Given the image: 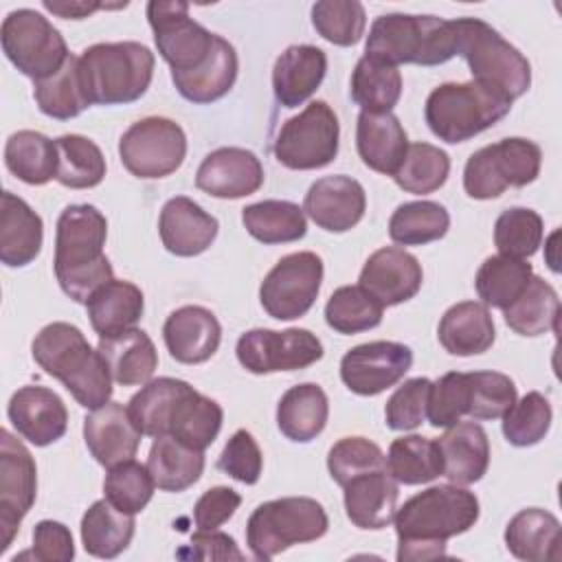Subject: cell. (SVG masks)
<instances>
[{"label":"cell","instance_id":"obj_1","mask_svg":"<svg viewBox=\"0 0 562 562\" xmlns=\"http://www.w3.org/2000/svg\"><path fill=\"white\" fill-rule=\"evenodd\" d=\"M479 498L463 485H432L411 496L395 512L397 560H435L446 555V542L465 533L479 520Z\"/></svg>","mask_w":562,"mask_h":562},{"label":"cell","instance_id":"obj_2","mask_svg":"<svg viewBox=\"0 0 562 562\" xmlns=\"http://www.w3.org/2000/svg\"><path fill=\"white\" fill-rule=\"evenodd\" d=\"M108 220L92 204H70L61 211L55 228V277L66 296L88 303L90 296L114 279L103 252Z\"/></svg>","mask_w":562,"mask_h":562},{"label":"cell","instance_id":"obj_3","mask_svg":"<svg viewBox=\"0 0 562 562\" xmlns=\"http://www.w3.org/2000/svg\"><path fill=\"white\" fill-rule=\"evenodd\" d=\"M31 353L40 369L57 378L83 408L94 411L110 402L114 382L110 369L79 327L64 321L48 323L33 338Z\"/></svg>","mask_w":562,"mask_h":562},{"label":"cell","instance_id":"obj_4","mask_svg":"<svg viewBox=\"0 0 562 562\" xmlns=\"http://www.w3.org/2000/svg\"><path fill=\"white\" fill-rule=\"evenodd\" d=\"M154 53L140 42H101L79 55V81L90 105L140 99L154 77Z\"/></svg>","mask_w":562,"mask_h":562},{"label":"cell","instance_id":"obj_5","mask_svg":"<svg viewBox=\"0 0 562 562\" xmlns=\"http://www.w3.org/2000/svg\"><path fill=\"white\" fill-rule=\"evenodd\" d=\"M364 55L391 66H439L457 55L454 26L437 15L386 13L373 20Z\"/></svg>","mask_w":562,"mask_h":562},{"label":"cell","instance_id":"obj_6","mask_svg":"<svg viewBox=\"0 0 562 562\" xmlns=\"http://www.w3.org/2000/svg\"><path fill=\"white\" fill-rule=\"evenodd\" d=\"M457 35V55H461L472 79L507 99L522 97L531 86V66L527 57L509 44L496 29L479 18L452 20Z\"/></svg>","mask_w":562,"mask_h":562},{"label":"cell","instance_id":"obj_7","mask_svg":"<svg viewBox=\"0 0 562 562\" xmlns=\"http://www.w3.org/2000/svg\"><path fill=\"white\" fill-rule=\"evenodd\" d=\"M509 110L512 99L472 79L437 86L426 99L424 116L439 140L457 145L496 125Z\"/></svg>","mask_w":562,"mask_h":562},{"label":"cell","instance_id":"obj_8","mask_svg":"<svg viewBox=\"0 0 562 562\" xmlns=\"http://www.w3.org/2000/svg\"><path fill=\"white\" fill-rule=\"evenodd\" d=\"M329 518L310 496H283L255 507L246 522V544L257 560H272L292 544L314 542L327 533Z\"/></svg>","mask_w":562,"mask_h":562},{"label":"cell","instance_id":"obj_9","mask_svg":"<svg viewBox=\"0 0 562 562\" xmlns=\"http://www.w3.org/2000/svg\"><path fill=\"white\" fill-rule=\"evenodd\" d=\"M542 151L527 138H503L474 151L463 169V189L474 200H494L507 187H527L540 173Z\"/></svg>","mask_w":562,"mask_h":562},{"label":"cell","instance_id":"obj_10","mask_svg":"<svg viewBox=\"0 0 562 562\" xmlns=\"http://www.w3.org/2000/svg\"><path fill=\"white\" fill-rule=\"evenodd\" d=\"M0 44L7 59L33 81L53 77L70 57L64 35L33 9H15L2 20Z\"/></svg>","mask_w":562,"mask_h":562},{"label":"cell","instance_id":"obj_11","mask_svg":"<svg viewBox=\"0 0 562 562\" xmlns=\"http://www.w3.org/2000/svg\"><path fill=\"white\" fill-rule=\"evenodd\" d=\"M340 123L325 101H312L288 119L274 140V158L296 171L327 167L338 156Z\"/></svg>","mask_w":562,"mask_h":562},{"label":"cell","instance_id":"obj_12","mask_svg":"<svg viewBox=\"0 0 562 562\" xmlns=\"http://www.w3.org/2000/svg\"><path fill=\"white\" fill-rule=\"evenodd\" d=\"M119 156L123 167L136 178H165L173 173L187 156L184 130L165 116L140 119L123 132Z\"/></svg>","mask_w":562,"mask_h":562},{"label":"cell","instance_id":"obj_13","mask_svg":"<svg viewBox=\"0 0 562 562\" xmlns=\"http://www.w3.org/2000/svg\"><path fill=\"white\" fill-rule=\"evenodd\" d=\"M323 283V259L316 252L301 250L281 257L259 285V301L268 316L294 321L305 316Z\"/></svg>","mask_w":562,"mask_h":562},{"label":"cell","instance_id":"obj_14","mask_svg":"<svg viewBox=\"0 0 562 562\" xmlns=\"http://www.w3.org/2000/svg\"><path fill=\"white\" fill-rule=\"evenodd\" d=\"M147 20L154 31L156 48L171 66V72L195 70L211 55L215 33L206 31L189 15L187 2L151 0L147 2Z\"/></svg>","mask_w":562,"mask_h":562},{"label":"cell","instance_id":"obj_15","mask_svg":"<svg viewBox=\"0 0 562 562\" xmlns=\"http://www.w3.org/2000/svg\"><path fill=\"white\" fill-rule=\"evenodd\" d=\"M235 353L246 371L263 375L274 371H296L318 362L323 358V342L316 334L301 327L283 331L257 327L239 336Z\"/></svg>","mask_w":562,"mask_h":562},{"label":"cell","instance_id":"obj_16","mask_svg":"<svg viewBox=\"0 0 562 562\" xmlns=\"http://www.w3.org/2000/svg\"><path fill=\"white\" fill-rule=\"evenodd\" d=\"M37 496V468L29 448L0 430V551H7Z\"/></svg>","mask_w":562,"mask_h":562},{"label":"cell","instance_id":"obj_17","mask_svg":"<svg viewBox=\"0 0 562 562\" xmlns=\"http://www.w3.org/2000/svg\"><path fill=\"white\" fill-rule=\"evenodd\" d=\"M413 364V351L404 342L371 340L356 345L340 360V380L362 397L395 386Z\"/></svg>","mask_w":562,"mask_h":562},{"label":"cell","instance_id":"obj_18","mask_svg":"<svg viewBox=\"0 0 562 562\" xmlns=\"http://www.w3.org/2000/svg\"><path fill=\"white\" fill-rule=\"evenodd\" d=\"M367 211V193L362 184L345 173L318 178L305 193L303 213L327 233H345L353 228Z\"/></svg>","mask_w":562,"mask_h":562},{"label":"cell","instance_id":"obj_19","mask_svg":"<svg viewBox=\"0 0 562 562\" xmlns=\"http://www.w3.org/2000/svg\"><path fill=\"white\" fill-rule=\"evenodd\" d=\"M263 184L261 160L244 147H220L204 156L195 173V187L213 198L237 200L252 195Z\"/></svg>","mask_w":562,"mask_h":562},{"label":"cell","instance_id":"obj_20","mask_svg":"<svg viewBox=\"0 0 562 562\" xmlns=\"http://www.w3.org/2000/svg\"><path fill=\"white\" fill-rule=\"evenodd\" d=\"M15 432L33 446H50L66 435L68 411L64 400L46 386L18 389L7 406Z\"/></svg>","mask_w":562,"mask_h":562},{"label":"cell","instance_id":"obj_21","mask_svg":"<svg viewBox=\"0 0 562 562\" xmlns=\"http://www.w3.org/2000/svg\"><path fill=\"white\" fill-rule=\"evenodd\" d=\"M424 281L422 263L400 246L375 250L362 266L358 285L382 305H400L413 299Z\"/></svg>","mask_w":562,"mask_h":562},{"label":"cell","instance_id":"obj_22","mask_svg":"<svg viewBox=\"0 0 562 562\" xmlns=\"http://www.w3.org/2000/svg\"><path fill=\"white\" fill-rule=\"evenodd\" d=\"M140 437L143 432L136 428L127 406L119 402H108L83 419V441L103 468L134 459Z\"/></svg>","mask_w":562,"mask_h":562},{"label":"cell","instance_id":"obj_23","mask_svg":"<svg viewBox=\"0 0 562 562\" xmlns=\"http://www.w3.org/2000/svg\"><path fill=\"white\" fill-rule=\"evenodd\" d=\"M162 338L176 362L200 364L217 351L222 325L211 310L202 305H182L167 316Z\"/></svg>","mask_w":562,"mask_h":562},{"label":"cell","instance_id":"obj_24","mask_svg":"<svg viewBox=\"0 0 562 562\" xmlns=\"http://www.w3.org/2000/svg\"><path fill=\"white\" fill-rule=\"evenodd\" d=\"M217 231V220L187 195L167 200L158 217L160 241L176 257L202 255L215 241Z\"/></svg>","mask_w":562,"mask_h":562},{"label":"cell","instance_id":"obj_25","mask_svg":"<svg viewBox=\"0 0 562 562\" xmlns=\"http://www.w3.org/2000/svg\"><path fill=\"white\" fill-rule=\"evenodd\" d=\"M441 454V476L454 485H472L490 465V439L481 424L457 422L435 439Z\"/></svg>","mask_w":562,"mask_h":562},{"label":"cell","instance_id":"obj_26","mask_svg":"<svg viewBox=\"0 0 562 562\" xmlns=\"http://www.w3.org/2000/svg\"><path fill=\"white\" fill-rule=\"evenodd\" d=\"M327 55L312 44L288 46L274 61L272 90L283 108H299L323 83Z\"/></svg>","mask_w":562,"mask_h":562},{"label":"cell","instance_id":"obj_27","mask_svg":"<svg viewBox=\"0 0 562 562\" xmlns=\"http://www.w3.org/2000/svg\"><path fill=\"white\" fill-rule=\"evenodd\" d=\"M356 147L369 169L395 176L406 158L408 136L393 112H360Z\"/></svg>","mask_w":562,"mask_h":562},{"label":"cell","instance_id":"obj_28","mask_svg":"<svg viewBox=\"0 0 562 562\" xmlns=\"http://www.w3.org/2000/svg\"><path fill=\"white\" fill-rule=\"evenodd\" d=\"M345 490L347 518L360 529H384L397 512V481L386 470L351 479Z\"/></svg>","mask_w":562,"mask_h":562},{"label":"cell","instance_id":"obj_29","mask_svg":"<svg viewBox=\"0 0 562 562\" xmlns=\"http://www.w3.org/2000/svg\"><path fill=\"white\" fill-rule=\"evenodd\" d=\"M44 222L15 193L4 191L0 204V261L9 268L29 266L42 250Z\"/></svg>","mask_w":562,"mask_h":562},{"label":"cell","instance_id":"obj_30","mask_svg":"<svg viewBox=\"0 0 562 562\" xmlns=\"http://www.w3.org/2000/svg\"><path fill=\"white\" fill-rule=\"evenodd\" d=\"M237 70L239 61L233 44L222 35H215L206 61L189 72H171V81L180 97L191 103L204 105L228 94V90L235 86Z\"/></svg>","mask_w":562,"mask_h":562},{"label":"cell","instance_id":"obj_31","mask_svg":"<svg viewBox=\"0 0 562 562\" xmlns=\"http://www.w3.org/2000/svg\"><path fill=\"white\" fill-rule=\"evenodd\" d=\"M97 349L103 356L112 380L121 386L149 382L158 367V351L151 338L138 327L99 338Z\"/></svg>","mask_w":562,"mask_h":562},{"label":"cell","instance_id":"obj_32","mask_svg":"<svg viewBox=\"0 0 562 562\" xmlns=\"http://www.w3.org/2000/svg\"><path fill=\"white\" fill-rule=\"evenodd\" d=\"M437 338L452 356H476L494 345L496 329L487 305L461 301L448 307L439 321Z\"/></svg>","mask_w":562,"mask_h":562},{"label":"cell","instance_id":"obj_33","mask_svg":"<svg viewBox=\"0 0 562 562\" xmlns=\"http://www.w3.org/2000/svg\"><path fill=\"white\" fill-rule=\"evenodd\" d=\"M562 527L560 520L540 507L520 509L505 527L509 553L527 562H547L560 558Z\"/></svg>","mask_w":562,"mask_h":562},{"label":"cell","instance_id":"obj_34","mask_svg":"<svg viewBox=\"0 0 562 562\" xmlns=\"http://www.w3.org/2000/svg\"><path fill=\"white\" fill-rule=\"evenodd\" d=\"M327 417V395L314 382L288 389L277 404V426L290 441L296 443H307L316 439L323 432Z\"/></svg>","mask_w":562,"mask_h":562},{"label":"cell","instance_id":"obj_35","mask_svg":"<svg viewBox=\"0 0 562 562\" xmlns=\"http://www.w3.org/2000/svg\"><path fill=\"white\" fill-rule=\"evenodd\" d=\"M88 318L99 338L132 329L145 310V299L138 285L123 279H112L101 285L86 303Z\"/></svg>","mask_w":562,"mask_h":562},{"label":"cell","instance_id":"obj_36","mask_svg":"<svg viewBox=\"0 0 562 562\" xmlns=\"http://www.w3.org/2000/svg\"><path fill=\"white\" fill-rule=\"evenodd\" d=\"M147 470L162 492H184L204 472V450H195L171 435L154 437Z\"/></svg>","mask_w":562,"mask_h":562},{"label":"cell","instance_id":"obj_37","mask_svg":"<svg viewBox=\"0 0 562 562\" xmlns=\"http://www.w3.org/2000/svg\"><path fill=\"white\" fill-rule=\"evenodd\" d=\"M134 527V514L119 512L108 498H101L94 501L81 518V544L86 553L112 560L130 547Z\"/></svg>","mask_w":562,"mask_h":562},{"label":"cell","instance_id":"obj_38","mask_svg":"<svg viewBox=\"0 0 562 562\" xmlns=\"http://www.w3.org/2000/svg\"><path fill=\"white\" fill-rule=\"evenodd\" d=\"M4 165L18 180L42 187L57 176L55 140L35 130H20L7 138Z\"/></svg>","mask_w":562,"mask_h":562},{"label":"cell","instance_id":"obj_39","mask_svg":"<svg viewBox=\"0 0 562 562\" xmlns=\"http://www.w3.org/2000/svg\"><path fill=\"white\" fill-rule=\"evenodd\" d=\"M189 382L178 378H154L132 395L127 411L136 428L147 437H162L169 432V422L176 404L189 391Z\"/></svg>","mask_w":562,"mask_h":562},{"label":"cell","instance_id":"obj_40","mask_svg":"<svg viewBox=\"0 0 562 562\" xmlns=\"http://www.w3.org/2000/svg\"><path fill=\"white\" fill-rule=\"evenodd\" d=\"M241 222L261 244H290L307 233L305 213L290 200H261L241 209Z\"/></svg>","mask_w":562,"mask_h":562},{"label":"cell","instance_id":"obj_41","mask_svg":"<svg viewBox=\"0 0 562 562\" xmlns=\"http://www.w3.org/2000/svg\"><path fill=\"white\" fill-rule=\"evenodd\" d=\"M222 422H224L222 406L215 400L189 386V391L180 397V402L173 408L167 435L176 437L178 441L195 450H206L220 435Z\"/></svg>","mask_w":562,"mask_h":562},{"label":"cell","instance_id":"obj_42","mask_svg":"<svg viewBox=\"0 0 562 562\" xmlns=\"http://www.w3.org/2000/svg\"><path fill=\"white\" fill-rule=\"evenodd\" d=\"M505 323L520 336H540L549 329H558L560 299L551 283L540 277H531L520 296L505 310Z\"/></svg>","mask_w":562,"mask_h":562},{"label":"cell","instance_id":"obj_43","mask_svg":"<svg viewBox=\"0 0 562 562\" xmlns=\"http://www.w3.org/2000/svg\"><path fill=\"white\" fill-rule=\"evenodd\" d=\"M349 92L362 112H391L402 97V75L397 66L362 55L351 72Z\"/></svg>","mask_w":562,"mask_h":562},{"label":"cell","instance_id":"obj_44","mask_svg":"<svg viewBox=\"0 0 562 562\" xmlns=\"http://www.w3.org/2000/svg\"><path fill=\"white\" fill-rule=\"evenodd\" d=\"M531 277H533V268L525 259L494 255V257H487L476 270L474 288L483 305L505 310L509 303H514L520 296V292L527 288Z\"/></svg>","mask_w":562,"mask_h":562},{"label":"cell","instance_id":"obj_45","mask_svg":"<svg viewBox=\"0 0 562 562\" xmlns=\"http://www.w3.org/2000/svg\"><path fill=\"white\" fill-rule=\"evenodd\" d=\"M57 176L55 180L68 189H92L105 178V158L99 145L81 134H64L55 138Z\"/></svg>","mask_w":562,"mask_h":562},{"label":"cell","instance_id":"obj_46","mask_svg":"<svg viewBox=\"0 0 562 562\" xmlns=\"http://www.w3.org/2000/svg\"><path fill=\"white\" fill-rule=\"evenodd\" d=\"M441 454L435 439L406 435L389 446L386 472L402 485H422L441 476Z\"/></svg>","mask_w":562,"mask_h":562},{"label":"cell","instance_id":"obj_47","mask_svg":"<svg viewBox=\"0 0 562 562\" xmlns=\"http://www.w3.org/2000/svg\"><path fill=\"white\" fill-rule=\"evenodd\" d=\"M450 228L446 206L432 200L400 204L389 220V237L400 246H424L441 239Z\"/></svg>","mask_w":562,"mask_h":562},{"label":"cell","instance_id":"obj_48","mask_svg":"<svg viewBox=\"0 0 562 562\" xmlns=\"http://www.w3.org/2000/svg\"><path fill=\"white\" fill-rule=\"evenodd\" d=\"M33 97L37 108L57 121H68L79 116L86 108H90L81 81H79V57L70 55L59 72L48 79L33 83Z\"/></svg>","mask_w":562,"mask_h":562},{"label":"cell","instance_id":"obj_49","mask_svg":"<svg viewBox=\"0 0 562 562\" xmlns=\"http://www.w3.org/2000/svg\"><path fill=\"white\" fill-rule=\"evenodd\" d=\"M384 305L360 285H342L325 305V321L338 334H360L382 323Z\"/></svg>","mask_w":562,"mask_h":562},{"label":"cell","instance_id":"obj_50","mask_svg":"<svg viewBox=\"0 0 562 562\" xmlns=\"http://www.w3.org/2000/svg\"><path fill=\"white\" fill-rule=\"evenodd\" d=\"M448 173L450 156L443 149L430 143H413L408 145L406 158L393 180L406 193L426 195L441 189L448 180Z\"/></svg>","mask_w":562,"mask_h":562},{"label":"cell","instance_id":"obj_51","mask_svg":"<svg viewBox=\"0 0 562 562\" xmlns=\"http://www.w3.org/2000/svg\"><path fill=\"white\" fill-rule=\"evenodd\" d=\"M544 224L533 209L514 206L503 211L494 224V246L498 255L527 259L536 255L542 244Z\"/></svg>","mask_w":562,"mask_h":562},{"label":"cell","instance_id":"obj_52","mask_svg":"<svg viewBox=\"0 0 562 562\" xmlns=\"http://www.w3.org/2000/svg\"><path fill=\"white\" fill-rule=\"evenodd\" d=\"M312 24L323 40L353 46L364 35L367 13L358 0H321L312 7Z\"/></svg>","mask_w":562,"mask_h":562},{"label":"cell","instance_id":"obj_53","mask_svg":"<svg viewBox=\"0 0 562 562\" xmlns=\"http://www.w3.org/2000/svg\"><path fill=\"white\" fill-rule=\"evenodd\" d=\"M154 479L147 470V465L127 459L123 463H116L108 468L105 481H103V494L105 498L125 514H138L147 507V503L154 496Z\"/></svg>","mask_w":562,"mask_h":562},{"label":"cell","instance_id":"obj_54","mask_svg":"<svg viewBox=\"0 0 562 562\" xmlns=\"http://www.w3.org/2000/svg\"><path fill=\"white\" fill-rule=\"evenodd\" d=\"M551 417L553 411L549 400L538 391H529L516 400L514 406L501 417L503 435L516 448L536 446L549 432Z\"/></svg>","mask_w":562,"mask_h":562},{"label":"cell","instance_id":"obj_55","mask_svg":"<svg viewBox=\"0 0 562 562\" xmlns=\"http://www.w3.org/2000/svg\"><path fill=\"white\" fill-rule=\"evenodd\" d=\"M468 389H470L468 417L479 422L501 419L518 400L514 380L498 371L468 373Z\"/></svg>","mask_w":562,"mask_h":562},{"label":"cell","instance_id":"obj_56","mask_svg":"<svg viewBox=\"0 0 562 562\" xmlns=\"http://www.w3.org/2000/svg\"><path fill=\"white\" fill-rule=\"evenodd\" d=\"M327 470L329 476L342 487L360 474L386 470V457L378 443L364 437H342L329 448Z\"/></svg>","mask_w":562,"mask_h":562},{"label":"cell","instance_id":"obj_57","mask_svg":"<svg viewBox=\"0 0 562 562\" xmlns=\"http://www.w3.org/2000/svg\"><path fill=\"white\" fill-rule=\"evenodd\" d=\"M470 406V389L468 373L450 371L443 373L430 386L426 419L432 428H450L468 415Z\"/></svg>","mask_w":562,"mask_h":562},{"label":"cell","instance_id":"obj_58","mask_svg":"<svg viewBox=\"0 0 562 562\" xmlns=\"http://www.w3.org/2000/svg\"><path fill=\"white\" fill-rule=\"evenodd\" d=\"M432 382L428 378H411L395 389L384 406V419L391 430H415L426 419L428 395Z\"/></svg>","mask_w":562,"mask_h":562},{"label":"cell","instance_id":"obj_59","mask_svg":"<svg viewBox=\"0 0 562 562\" xmlns=\"http://www.w3.org/2000/svg\"><path fill=\"white\" fill-rule=\"evenodd\" d=\"M217 468L246 485H255L259 481L261 468H263V454L259 450V443L246 428L235 430L233 437L226 441L217 459Z\"/></svg>","mask_w":562,"mask_h":562},{"label":"cell","instance_id":"obj_60","mask_svg":"<svg viewBox=\"0 0 562 562\" xmlns=\"http://www.w3.org/2000/svg\"><path fill=\"white\" fill-rule=\"evenodd\" d=\"M26 555H33L42 562H70L75 558L70 529L57 520H40L33 529V551L20 558Z\"/></svg>","mask_w":562,"mask_h":562},{"label":"cell","instance_id":"obj_61","mask_svg":"<svg viewBox=\"0 0 562 562\" xmlns=\"http://www.w3.org/2000/svg\"><path fill=\"white\" fill-rule=\"evenodd\" d=\"M239 505H241V496L233 487L215 485L195 501L193 522L198 529H217L228 518H233Z\"/></svg>","mask_w":562,"mask_h":562},{"label":"cell","instance_id":"obj_62","mask_svg":"<svg viewBox=\"0 0 562 562\" xmlns=\"http://www.w3.org/2000/svg\"><path fill=\"white\" fill-rule=\"evenodd\" d=\"M182 560H244L235 540L217 529H198L191 542L176 551Z\"/></svg>","mask_w":562,"mask_h":562},{"label":"cell","instance_id":"obj_63","mask_svg":"<svg viewBox=\"0 0 562 562\" xmlns=\"http://www.w3.org/2000/svg\"><path fill=\"white\" fill-rule=\"evenodd\" d=\"M42 7L64 20H83L90 13L105 9L101 2H83V0H44Z\"/></svg>","mask_w":562,"mask_h":562}]
</instances>
